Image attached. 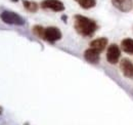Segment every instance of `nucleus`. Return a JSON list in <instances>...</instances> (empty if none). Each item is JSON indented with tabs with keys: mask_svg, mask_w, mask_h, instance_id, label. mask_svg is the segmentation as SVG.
Instances as JSON below:
<instances>
[{
	"mask_svg": "<svg viewBox=\"0 0 133 125\" xmlns=\"http://www.w3.org/2000/svg\"><path fill=\"white\" fill-rule=\"evenodd\" d=\"M74 27L76 29V31L78 32L80 35L85 36V37H89L91 36L97 28L96 23L86 16L77 15L75 16L74 18Z\"/></svg>",
	"mask_w": 133,
	"mask_h": 125,
	"instance_id": "nucleus-1",
	"label": "nucleus"
},
{
	"mask_svg": "<svg viewBox=\"0 0 133 125\" xmlns=\"http://www.w3.org/2000/svg\"><path fill=\"white\" fill-rule=\"evenodd\" d=\"M1 20L8 24V25H17V26H23L25 24V21L19 15H17L14 11H8V10H5L3 12H1L0 15Z\"/></svg>",
	"mask_w": 133,
	"mask_h": 125,
	"instance_id": "nucleus-2",
	"label": "nucleus"
},
{
	"mask_svg": "<svg viewBox=\"0 0 133 125\" xmlns=\"http://www.w3.org/2000/svg\"><path fill=\"white\" fill-rule=\"evenodd\" d=\"M41 7L44 9L55 11V12L65 10V5L59 0H43L41 2Z\"/></svg>",
	"mask_w": 133,
	"mask_h": 125,
	"instance_id": "nucleus-3",
	"label": "nucleus"
},
{
	"mask_svg": "<svg viewBox=\"0 0 133 125\" xmlns=\"http://www.w3.org/2000/svg\"><path fill=\"white\" fill-rule=\"evenodd\" d=\"M43 38L48 42H55L62 38V32L55 27H48L44 30Z\"/></svg>",
	"mask_w": 133,
	"mask_h": 125,
	"instance_id": "nucleus-4",
	"label": "nucleus"
},
{
	"mask_svg": "<svg viewBox=\"0 0 133 125\" xmlns=\"http://www.w3.org/2000/svg\"><path fill=\"white\" fill-rule=\"evenodd\" d=\"M121 57V51L120 48L117 44L110 45L107 51V60L110 64H117L120 60Z\"/></svg>",
	"mask_w": 133,
	"mask_h": 125,
	"instance_id": "nucleus-5",
	"label": "nucleus"
},
{
	"mask_svg": "<svg viewBox=\"0 0 133 125\" xmlns=\"http://www.w3.org/2000/svg\"><path fill=\"white\" fill-rule=\"evenodd\" d=\"M113 5L123 12H128L132 9L133 1L132 0H112Z\"/></svg>",
	"mask_w": 133,
	"mask_h": 125,
	"instance_id": "nucleus-6",
	"label": "nucleus"
},
{
	"mask_svg": "<svg viewBox=\"0 0 133 125\" xmlns=\"http://www.w3.org/2000/svg\"><path fill=\"white\" fill-rule=\"evenodd\" d=\"M120 69L124 76L132 78L133 77V64L128 59H123L120 63Z\"/></svg>",
	"mask_w": 133,
	"mask_h": 125,
	"instance_id": "nucleus-7",
	"label": "nucleus"
},
{
	"mask_svg": "<svg viewBox=\"0 0 133 125\" xmlns=\"http://www.w3.org/2000/svg\"><path fill=\"white\" fill-rule=\"evenodd\" d=\"M99 51L90 47L88 49L85 50L84 52V58L87 62L91 63V64H97L99 62Z\"/></svg>",
	"mask_w": 133,
	"mask_h": 125,
	"instance_id": "nucleus-8",
	"label": "nucleus"
},
{
	"mask_svg": "<svg viewBox=\"0 0 133 125\" xmlns=\"http://www.w3.org/2000/svg\"><path fill=\"white\" fill-rule=\"evenodd\" d=\"M107 44H108V39L107 38H97L93 41H91L90 43V47L98 50L99 52H101L105 47H107Z\"/></svg>",
	"mask_w": 133,
	"mask_h": 125,
	"instance_id": "nucleus-9",
	"label": "nucleus"
},
{
	"mask_svg": "<svg viewBox=\"0 0 133 125\" xmlns=\"http://www.w3.org/2000/svg\"><path fill=\"white\" fill-rule=\"evenodd\" d=\"M121 48L123 49V51H125L126 53L133 54V39L131 38H126L122 41L121 43Z\"/></svg>",
	"mask_w": 133,
	"mask_h": 125,
	"instance_id": "nucleus-10",
	"label": "nucleus"
},
{
	"mask_svg": "<svg viewBox=\"0 0 133 125\" xmlns=\"http://www.w3.org/2000/svg\"><path fill=\"white\" fill-rule=\"evenodd\" d=\"M23 5L24 7L30 11V12H36L38 10V4L34 1H30V0H23Z\"/></svg>",
	"mask_w": 133,
	"mask_h": 125,
	"instance_id": "nucleus-11",
	"label": "nucleus"
},
{
	"mask_svg": "<svg viewBox=\"0 0 133 125\" xmlns=\"http://www.w3.org/2000/svg\"><path fill=\"white\" fill-rule=\"evenodd\" d=\"M82 8L84 9H89V8H92L95 6L96 4V1L95 0H75Z\"/></svg>",
	"mask_w": 133,
	"mask_h": 125,
	"instance_id": "nucleus-12",
	"label": "nucleus"
},
{
	"mask_svg": "<svg viewBox=\"0 0 133 125\" xmlns=\"http://www.w3.org/2000/svg\"><path fill=\"white\" fill-rule=\"evenodd\" d=\"M44 30H45V29H43L41 26H35L33 28L34 33H35L37 36L42 37V38H43V35H44Z\"/></svg>",
	"mask_w": 133,
	"mask_h": 125,
	"instance_id": "nucleus-13",
	"label": "nucleus"
}]
</instances>
